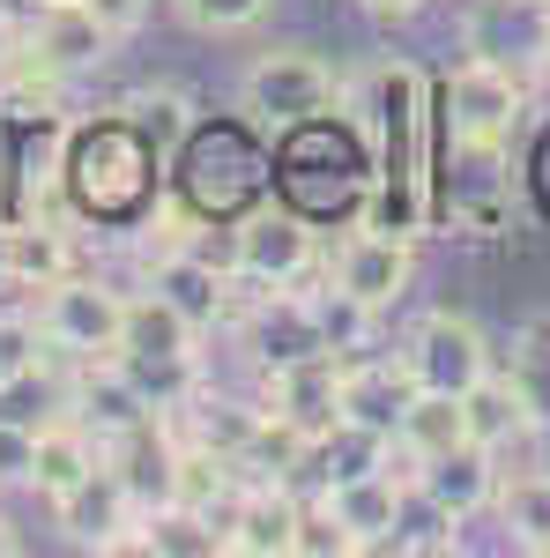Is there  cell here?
I'll list each match as a JSON object with an SVG mask.
<instances>
[{
    "label": "cell",
    "mask_w": 550,
    "mask_h": 558,
    "mask_svg": "<svg viewBox=\"0 0 550 558\" xmlns=\"http://www.w3.org/2000/svg\"><path fill=\"white\" fill-rule=\"evenodd\" d=\"M468 52L499 68H550V0H476L468 8Z\"/></svg>",
    "instance_id": "cell-11"
},
{
    "label": "cell",
    "mask_w": 550,
    "mask_h": 558,
    "mask_svg": "<svg viewBox=\"0 0 550 558\" xmlns=\"http://www.w3.org/2000/svg\"><path fill=\"white\" fill-rule=\"evenodd\" d=\"M431 223H454L468 239L506 231L513 223L506 142H454V157H439V142H431Z\"/></svg>",
    "instance_id": "cell-3"
},
{
    "label": "cell",
    "mask_w": 550,
    "mask_h": 558,
    "mask_svg": "<svg viewBox=\"0 0 550 558\" xmlns=\"http://www.w3.org/2000/svg\"><path fill=\"white\" fill-rule=\"evenodd\" d=\"M313 313H320V336H328V350L335 357H350V350H365V336H372V305L350 299V291H313Z\"/></svg>",
    "instance_id": "cell-29"
},
{
    "label": "cell",
    "mask_w": 550,
    "mask_h": 558,
    "mask_svg": "<svg viewBox=\"0 0 550 558\" xmlns=\"http://www.w3.org/2000/svg\"><path fill=\"white\" fill-rule=\"evenodd\" d=\"M528 194H536V209L550 216V128H543V142L528 149Z\"/></svg>",
    "instance_id": "cell-34"
},
{
    "label": "cell",
    "mask_w": 550,
    "mask_h": 558,
    "mask_svg": "<svg viewBox=\"0 0 550 558\" xmlns=\"http://www.w3.org/2000/svg\"><path fill=\"white\" fill-rule=\"evenodd\" d=\"M15 551H23V536H15V521L0 514V558H15Z\"/></svg>",
    "instance_id": "cell-37"
},
{
    "label": "cell",
    "mask_w": 550,
    "mask_h": 558,
    "mask_svg": "<svg viewBox=\"0 0 550 558\" xmlns=\"http://www.w3.org/2000/svg\"><path fill=\"white\" fill-rule=\"evenodd\" d=\"M320 499L350 521V536L365 551H387L394 529H402V507H410V484L394 470H365V476H342V484H320Z\"/></svg>",
    "instance_id": "cell-15"
},
{
    "label": "cell",
    "mask_w": 550,
    "mask_h": 558,
    "mask_svg": "<svg viewBox=\"0 0 550 558\" xmlns=\"http://www.w3.org/2000/svg\"><path fill=\"white\" fill-rule=\"evenodd\" d=\"M231 268L260 283V291H283V283H305L320 268V239H313V216L305 209H246L231 223Z\"/></svg>",
    "instance_id": "cell-5"
},
{
    "label": "cell",
    "mask_w": 550,
    "mask_h": 558,
    "mask_svg": "<svg viewBox=\"0 0 550 558\" xmlns=\"http://www.w3.org/2000/svg\"><path fill=\"white\" fill-rule=\"evenodd\" d=\"M120 320H127V299L120 291H105L97 276H60V283H45L38 299V328L52 350H75V357H112L120 350Z\"/></svg>",
    "instance_id": "cell-7"
},
{
    "label": "cell",
    "mask_w": 550,
    "mask_h": 558,
    "mask_svg": "<svg viewBox=\"0 0 550 558\" xmlns=\"http://www.w3.org/2000/svg\"><path fill=\"white\" fill-rule=\"evenodd\" d=\"M462 417H468V439L476 447H506V439H528L536 432V417H528V402H521V387H513V373H484V380L462 395Z\"/></svg>",
    "instance_id": "cell-22"
},
{
    "label": "cell",
    "mask_w": 550,
    "mask_h": 558,
    "mask_svg": "<svg viewBox=\"0 0 550 558\" xmlns=\"http://www.w3.org/2000/svg\"><path fill=\"white\" fill-rule=\"evenodd\" d=\"M491 462H499L491 447L462 439V447H447V454L417 462V499H431L447 521H468L476 507H491V499H499V470H491Z\"/></svg>",
    "instance_id": "cell-14"
},
{
    "label": "cell",
    "mask_w": 550,
    "mask_h": 558,
    "mask_svg": "<svg viewBox=\"0 0 550 558\" xmlns=\"http://www.w3.org/2000/svg\"><path fill=\"white\" fill-rule=\"evenodd\" d=\"M357 8H365V15H380V23H410L424 0H357Z\"/></svg>",
    "instance_id": "cell-36"
},
{
    "label": "cell",
    "mask_w": 550,
    "mask_h": 558,
    "mask_svg": "<svg viewBox=\"0 0 550 558\" xmlns=\"http://www.w3.org/2000/svg\"><path fill=\"white\" fill-rule=\"evenodd\" d=\"M521 112H528V89L499 60H476L468 52L462 68L439 83V128L454 134V142H513Z\"/></svg>",
    "instance_id": "cell-6"
},
{
    "label": "cell",
    "mask_w": 550,
    "mask_h": 558,
    "mask_svg": "<svg viewBox=\"0 0 550 558\" xmlns=\"http://www.w3.org/2000/svg\"><path fill=\"white\" fill-rule=\"evenodd\" d=\"M499 514H506L513 544L550 558V470H521V476H499Z\"/></svg>",
    "instance_id": "cell-25"
},
{
    "label": "cell",
    "mask_w": 550,
    "mask_h": 558,
    "mask_svg": "<svg viewBox=\"0 0 550 558\" xmlns=\"http://www.w3.org/2000/svg\"><path fill=\"white\" fill-rule=\"evenodd\" d=\"M75 417H83L97 439H120V432H134L142 417H157V410H149L142 387L120 373V357H89L83 387H75Z\"/></svg>",
    "instance_id": "cell-20"
},
{
    "label": "cell",
    "mask_w": 550,
    "mask_h": 558,
    "mask_svg": "<svg viewBox=\"0 0 550 558\" xmlns=\"http://www.w3.org/2000/svg\"><path fill=\"white\" fill-rule=\"evenodd\" d=\"M23 52L45 60L52 75H89V68H105L112 31L89 15V0H38L30 31H23Z\"/></svg>",
    "instance_id": "cell-13"
},
{
    "label": "cell",
    "mask_w": 550,
    "mask_h": 558,
    "mask_svg": "<svg viewBox=\"0 0 550 558\" xmlns=\"http://www.w3.org/2000/svg\"><path fill=\"white\" fill-rule=\"evenodd\" d=\"M201 350V328L179 313L171 299H127V320H120V350L112 357H194Z\"/></svg>",
    "instance_id": "cell-21"
},
{
    "label": "cell",
    "mask_w": 550,
    "mask_h": 558,
    "mask_svg": "<svg viewBox=\"0 0 550 558\" xmlns=\"http://www.w3.org/2000/svg\"><path fill=\"white\" fill-rule=\"evenodd\" d=\"M402 357H410L417 387H439V395H468L491 373V350L476 336V320H462V313H424Z\"/></svg>",
    "instance_id": "cell-10"
},
{
    "label": "cell",
    "mask_w": 550,
    "mask_h": 558,
    "mask_svg": "<svg viewBox=\"0 0 550 558\" xmlns=\"http://www.w3.org/2000/svg\"><path fill=\"white\" fill-rule=\"evenodd\" d=\"M410 268H417V260H410V239H394V231H372V223H365V231H350L335 254H328V283L380 313V305H394L402 291H410Z\"/></svg>",
    "instance_id": "cell-12"
},
{
    "label": "cell",
    "mask_w": 550,
    "mask_h": 558,
    "mask_svg": "<svg viewBox=\"0 0 550 558\" xmlns=\"http://www.w3.org/2000/svg\"><path fill=\"white\" fill-rule=\"evenodd\" d=\"M15 60H23V23H15V15L0 8V75H8Z\"/></svg>",
    "instance_id": "cell-35"
},
{
    "label": "cell",
    "mask_w": 550,
    "mask_h": 558,
    "mask_svg": "<svg viewBox=\"0 0 550 558\" xmlns=\"http://www.w3.org/2000/svg\"><path fill=\"white\" fill-rule=\"evenodd\" d=\"M513 387H521L536 432H550V320H528L513 336Z\"/></svg>",
    "instance_id": "cell-26"
},
{
    "label": "cell",
    "mask_w": 550,
    "mask_h": 558,
    "mask_svg": "<svg viewBox=\"0 0 550 558\" xmlns=\"http://www.w3.org/2000/svg\"><path fill=\"white\" fill-rule=\"evenodd\" d=\"M60 179L75 186L89 216H134L157 186V149L142 142L134 120H97V128L68 134V165Z\"/></svg>",
    "instance_id": "cell-2"
},
{
    "label": "cell",
    "mask_w": 550,
    "mask_h": 558,
    "mask_svg": "<svg viewBox=\"0 0 550 558\" xmlns=\"http://www.w3.org/2000/svg\"><path fill=\"white\" fill-rule=\"evenodd\" d=\"M127 112H134V128H142V142H149L157 157H171V149L194 134V105H186L179 89H142Z\"/></svg>",
    "instance_id": "cell-27"
},
{
    "label": "cell",
    "mask_w": 550,
    "mask_h": 558,
    "mask_svg": "<svg viewBox=\"0 0 550 558\" xmlns=\"http://www.w3.org/2000/svg\"><path fill=\"white\" fill-rule=\"evenodd\" d=\"M291 544H297L291 484H246L239 492V514L223 529V551L231 558H291Z\"/></svg>",
    "instance_id": "cell-17"
},
{
    "label": "cell",
    "mask_w": 550,
    "mask_h": 558,
    "mask_svg": "<svg viewBox=\"0 0 550 558\" xmlns=\"http://www.w3.org/2000/svg\"><path fill=\"white\" fill-rule=\"evenodd\" d=\"M52 514H60V529H68L83 551H105V558L142 551V558H149V544H142V499L120 484L112 462H97L68 499H52Z\"/></svg>",
    "instance_id": "cell-8"
},
{
    "label": "cell",
    "mask_w": 550,
    "mask_h": 558,
    "mask_svg": "<svg viewBox=\"0 0 550 558\" xmlns=\"http://www.w3.org/2000/svg\"><path fill=\"white\" fill-rule=\"evenodd\" d=\"M260 410H276L283 425H297L305 439L342 425V357L335 350H313V357H291V365H268V395Z\"/></svg>",
    "instance_id": "cell-9"
},
{
    "label": "cell",
    "mask_w": 550,
    "mask_h": 558,
    "mask_svg": "<svg viewBox=\"0 0 550 558\" xmlns=\"http://www.w3.org/2000/svg\"><path fill=\"white\" fill-rule=\"evenodd\" d=\"M89 15H97L112 38H134V31L149 23V0H89Z\"/></svg>",
    "instance_id": "cell-33"
},
{
    "label": "cell",
    "mask_w": 550,
    "mask_h": 558,
    "mask_svg": "<svg viewBox=\"0 0 550 558\" xmlns=\"http://www.w3.org/2000/svg\"><path fill=\"white\" fill-rule=\"evenodd\" d=\"M410 395H417L410 357H402V365H394V357H365V365L342 357V417H350V425L394 432V425H402V410H410Z\"/></svg>",
    "instance_id": "cell-18"
},
{
    "label": "cell",
    "mask_w": 550,
    "mask_h": 558,
    "mask_svg": "<svg viewBox=\"0 0 550 558\" xmlns=\"http://www.w3.org/2000/svg\"><path fill=\"white\" fill-rule=\"evenodd\" d=\"M0 276L23 283V291H45L60 276H75V246L52 216H0Z\"/></svg>",
    "instance_id": "cell-16"
},
{
    "label": "cell",
    "mask_w": 550,
    "mask_h": 558,
    "mask_svg": "<svg viewBox=\"0 0 550 558\" xmlns=\"http://www.w3.org/2000/svg\"><path fill=\"white\" fill-rule=\"evenodd\" d=\"M335 68L328 60H313V52H260L254 68H246V83H239V105L254 112V128L268 134H291L305 120H328L335 112Z\"/></svg>",
    "instance_id": "cell-4"
},
{
    "label": "cell",
    "mask_w": 550,
    "mask_h": 558,
    "mask_svg": "<svg viewBox=\"0 0 550 558\" xmlns=\"http://www.w3.org/2000/svg\"><path fill=\"white\" fill-rule=\"evenodd\" d=\"M357 551H365V544L350 536V521H342L328 499H313V507L297 499V544H291V558H357Z\"/></svg>",
    "instance_id": "cell-28"
},
{
    "label": "cell",
    "mask_w": 550,
    "mask_h": 558,
    "mask_svg": "<svg viewBox=\"0 0 550 558\" xmlns=\"http://www.w3.org/2000/svg\"><path fill=\"white\" fill-rule=\"evenodd\" d=\"M142 544H149V558H216L223 551V529L201 507L157 499V507H142Z\"/></svg>",
    "instance_id": "cell-24"
},
{
    "label": "cell",
    "mask_w": 550,
    "mask_h": 558,
    "mask_svg": "<svg viewBox=\"0 0 550 558\" xmlns=\"http://www.w3.org/2000/svg\"><path fill=\"white\" fill-rule=\"evenodd\" d=\"M30 462H38V425H15L0 417V492H30Z\"/></svg>",
    "instance_id": "cell-32"
},
{
    "label": "cell",
    "mask_w": 550,
    "mask_h": 558,
    "mask_svg": "<svg viewBox=\"0 0 550 558\" xmlns=\"http://www.w3.org/2000/svg\"><path fill=\"white\" fill-rule=\"evenodd\" d=\"M38 357H45V328H38V320H23V313H0V395L30 380Z\"/></svg>",
    "instance_id": "cell-30"
},
{
    "label": "cell",
    "mask_w": 550,
    "mask_h": 558,
    "mask_svg": "<svg viewBox=\"0 0 550 558\" xmlns=\"http://www.w3.org/2000/svg\"><path fill=\"white\" fill-rule=\"evenodd\" d=\"M394 439L410 447V462H431V454L462 447V439H468L462 395H439V387H417V395H410V410H402V425H394Z\"/></svg>",
    "instance_id": "cell-23"
},
{
    "label": "cell",
    "mask_w": 550,
    "mask_h": 558,
    "mask_svg": "<svg viewBox=\"0 0 550 558\" xmlns=\"http://www.w3.org/2000/svg\"><path fill=\"white\" fill-rule=\"evenodd\" d=\"M186 31H209V38H231V31H254L276 0H171Z\"/></svg>",
    "instance_id": "cell-31"
},
{
    "label": "cell",
    "mask_w": 550,
    "mask_h": 558,
    "mask_svg": "<svg viewBox=\"0 0 550 558\" xmlns=\"http://www.w3.org/2000/svg\"><path fill=\"white\" fill-rule=\"evenodd\" d=\"M105 462V439L83 425V417H52L38 425V462H30V492L38 499H68L89 470Z\"/></svg>",
    "instance_id": "cell-19"
},
{
    "label": "cell",
    "mask_w": 550,
    "mask_h": 558,
    "mask_svg": "<svg viewBox=\"0 0 550 558\" xmlns=\"http://www.w3.org/2000/svg\"><path fill=\"white\" fill-rule=\"evenodd\" d=\"M372 202L365 223L417 239L431 223V89L410 60H387L372 75Z\"/></svg>",
    "instance_id": "cell-1"
}]
</instances>
